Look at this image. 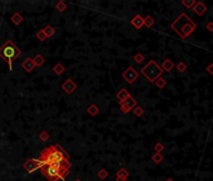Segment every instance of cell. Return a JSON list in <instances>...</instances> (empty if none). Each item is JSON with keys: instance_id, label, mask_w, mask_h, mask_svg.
Masks as SVG:
<instances>
[{"instance_id": "obj_28", "label": "cell", "mask_w": 213, "mask_h": 181, "mask_svg": "<svg viewBox=\"0 0 213 181\" xmlns=\"http://www.w3.org/2000/svg\"><path fill=\"white\" fill-rule=\"evenodd\" d=\"M117 177H121V179H125V180H127V177H128V171H127L125 169L119 170V172H118Z\"/></svg>"}, {"instance_id": "obj_17", "label": "cell", "mask_w": 213, "mask_h": 181, "mask_svg": "<svg viewBox=\"0 0 213 181\" xmlns=\"http://www.w3.org/2000/svg\"><path fill=\"white\" fill-rule=\"evenodd\" d=\"M154 83H156V85H157L158 88H164L166 84H167V81H166L164 78H162V77H159V78H158Z\"/></svg>"}, {"instance_id": "obj_31", "label": "cell", "mask_w": 213, "mask_h": 181, "mask_svg": "<svg viewBox=\"0 0 213 181\" xmlns=\"http://www.w3.org/2000/svg\"><path fill=\"white\" fill-rule=\"evenodd\" d=\"M39 137H40V140H41V141H47V140L49 139V133H48L47 131H43V132L40 133Z\"/></svg>"}, {"instance_id": "obj_26", "label": "cell", "mask_w": 213, "mask_h": 181, "mask_svg": "<svg viewBox=\"0 0 213 181\" xmlns=\"http://www.w3.org/2000/svg\"><path fill=\"white\" fill-rule=\"evenodd\" d=\"M133 60H134V62L135 63H142L143 62V60H144V55L142 54V53H138V54H135L134 57H133Z\"/></svg>"}, {"instance_id": "obj_23", "label": "cell", "mask_w": 213, "mask_h": 181, "mask_svg": "<svg viewBox=\"0 0 213 181\" xmlns=\"http://www.w3.org/2000/svg\"><path fill=\"white\" fill-rule=\"evenodd\" d=\"M64 72V67L62 63H58L55 67H54V73L55 74H62Z\"/></svg>"}, {"instance_id": "obj_25", "label": "cell", "mask_w": 213, "mask_h": 181, "mask_svg": "<svg viewBox=\"0 0 213 181\" xmlns=\"http://www.w3.org/2000/svg\"><path fill=\"white\" fill-rule=\"evenodd\" d=\"M55 9L59 10V12H64L66 9V4L63 3V2H59V3L55 4Z\"/></svg>"}, {"instance_id": "obj_34", "label": "cell", "mask_w": 213, "mask_h": 181, "mask_svg": "<svg viewBox=\"0 0 213 181\" xmlns=\"http://www.w3.org/2000/svg\"><path fill=\"white\" fill-rule=\"evenodd\" d=\"M206 29L208 30V32H211V33H213V22H209L207 25H206Z\"/></svg>"}, {"instance_id": "obj_30", "label": "cell", "mask_w": 213, "mask_h": 181, "mask_svg": "<svg viewBox=\"0 0 213 181\" xmlns=\"http://www.w3.org/2000/svg\"><path fill=\"white\" fill-rule=\"evenodd\" d=\"M163 149H164L163 143H157V145L154 146V151H156V153H160L162 151H163Z\"/></svg>"}, {"instance_id": "obj_21", "label": "cell", "mask_w": 213, "mask_h": 181, "mask_svg": "<svg viewBox=\"0 0 213 181\" xmlns=\"http://www.w3.org/2000/svg\"><path fill=\"white\" fill-rule=\"evenodd\" d=\"M177 71L179 72V73H184L187 71V64L184 62H179L177 64Z\"/></svg>"}, {"instance_id": "obj_19", "label": "cell", "mask_w": 213, "mask_h": 181, "mask_svg": "<svg viewBox=\"0 0 213 181\" xmlns=\"http://www.w3.org/2000/svg\"><path fill=\"white\" fill-rule=\"evenodd\" d=\"M21 20H23L21 15H20V14H18V13H16V14H14V15L11 16V22H13L14 24H16V25H18V24H20V23H21Z\"/></svg>"}, {"instance_id": "obj_32", "label": "cell", "mask_w": 213, "mask_h": 181, "mask_svg": "<svg viewBox=\"0 0 213 181\" xmlns=\"http://www.w3.org/2000/svg\"><path fill=\"white\" fill-rule=\"evenodd\" d=\"M98 176L100 177V179H105L107 176H108V172L104 170V169H102L100 171H99V174H98Z\"/></svg>"}, {"instance_id": "obj_27", "label": "cell", "mask_w": 213, "mask_h": 181, "mask_svg": "<svg viewBox=\"0 0 213 181\" xmlns=\"http://www.w3.org/2000/svg\"><path fill=\"white\" fill-rule=\"evenodd\" d=\"M37 38H38L40 42H43V40H45L48 37H47V34H45L44 30H39V32L37 33Z\"/></svg>"}, {"instance_id": "obj_22", "label": "cell", "mask_w": 213, "mask_h": 181, "mask_svg": "<svg viewBox=\"0 0 213 181\" xmlns=\"http://www.w3.org/2000/svg\"><path fill=\"white\" fill-rule=\"evenodd\" d=\"M98 112H99V108H98L95 105H93V106H90V107L88 108V113H89L90 116H95Z\"/></svg>"}, {"instance_id": "obj_33", "label": "cell", "mask_w": 213, "mask_h": 181, "mask_svg": "<svg viewBox=\"0 0 213 181\" xmlns=\"http://www.w3.org/2000/svg\"><path fill=\"white\" fill-rule=\"evenodd\" d=\"M206 71H207V73H208V74H213V63H211V64H208V65H207Z\"/></svg>"}, {"instance_id": "obj_14", "label": "cell", "mask_w": 213, "mask_h": 181, "mask_svg": "<svg viewBox=\"0 0 213 181\" xmlns=\"http://www.w3.org/2000/svg\"><path fill=\"white\" fill-rule=\"evenodd\" d=\"M131 97V94L129 93H128V91L127 89H121V91H119L118 93H117V98L119 99V102H123V101H125L127 98H129Z\"/></svg>"}, {"instance_id": "obj_20", "label": "cell", "mask_w": 213, "mask_h": 181, "mask_svg": "<svg viewBox=\"0 0 213 181\" xmlns=\"http://www.w3.org/2000/svg\"><path fill=\"white\" fill-rule=\"evenodd\" d=\"M195 3H197V2H194V0H183V2H182V4L186 8H188V9H192V8L195 5Z\"/></svg>"}, {"instance_id": "obj_5", "label": "cell", "mask_w": 213, "mask_h": 181, "mask_svg": "<svg viewBox=\"0 0 213 181\" xmlns=\"http://www.w3.org/2000/svg\"><path fill=\"white\" fill-rule=\"evenodd\" d=\"M40 170L43 174L49 179V181H58L60 179H64L68 175V172H69L68 170H60V169H56V167L50 166V165L43 166Z\"/></svg>"}, {"instance_id": "obj_35", "label": "cell", "mask_w": 213, "mask_h": 181, "mask_svg": "<svg viewBox=\"0 0 213 181\" xmlns=\"http://www.w3.org/2000/svg\"><path fill=\"white\" fill-rule=\"evenodd\" d=\"M117 181H125V179H121V177H117Z\"/></svg>"}, {"instance_id": "obj_4", "label": "cell", "mask_w": 213, "mask_h": 181, "mask_svg": "<svg viewBox=\"0 0 213 181\" xmlns=\"http://www.w3.org/2000/svg\"><path fill=\"white\" fill-rule=\"evenodd\" d=\"M19 54H20L19 49L16 48L10 40H8V42L5 43V45L0 48V57L4 58L6 62H8L10 71H13V63H11V62H13V60H14L16 57H18Z\"/></svg>"}, {"instance_id": "obj_9", "label": "cell", "mask_w": 213, "mask_h": 181, "mask_svg": "<svg viewBox=\"0 0 213 181\" xmlns=\"http://www.w3.org/2000/svg\"><path fill=\"white\" fill-rule=\"evenodd\" d=\"M192 10H193V13H194L195 15L202 16L203 14H206L207 6L204 5V3H202V2H197V3H195V5L192 8Z\"/></svg>"}, {"instance_id": "obj_36", "label": "cell", "mask_w": 213, "mask_h": 181, "mask_svg": "<svg viewBox=\"0 0 213 181\" xmlns=\"http://www.w3.org/2000/svg\"><path fill=\"white\" fill-rule=\"evenodd\" d=\"M166 181H173V179H167Z\"/></svg>"}, {"instance_id": "obj_13", "label": "cell", "mask_w": 213, "mask_h": 181, "mask_svg": "<svg viewBox=\"0 0 213 181\" xmlns=\"http://www.w3.org/2000/svg\"><path fill=\"white\" fill-rule=\"evenodd\" d=\"M132 25L135 28V29H140L143 25H144V19L142 18V16L138 14V15H135L134 18L132 19Z\"/></svg>"}, {"instance_id": "obj_29", "label": "cell", "mask_w": 213, "mask_h": 181, "mask_svg": "<svg viewBox=\"0 0 213 181\" xmlns=\"http://www.w3.org/2000/svg\"><path fill=\"white\" fill-rule=\"evenodd\" d=\"M143 113H144V111H143V108L142 107H135L134 108V115L137 116V117H140V116H143Z\"/></svg>"}, {"instance_id": "obj_12", "label": "cell", "mask_w": 213, "mask_h": 181, "mask_svg": "<svg viewBox=\"0 0 213 181\" xmlns=\"http://www.w3.org/2000/svg\"><path fill=\"white\" fill-rule=\"evenodd\" d=\"M160 68H162V71H163V72L169 73L174 68V64H173V62L170 59H164L163 63H162V65H160Z\"/></svg>"}, {"instance_id": "obj_24", "label": "cell", "mask_w": 213, "mask_h": 181, "mask_svg": "<svg viewBox=\"0 0 213 181\" xmlns=\"http://www.w3.org/2000/svg\"><path fill=\"white\" fill-rule=\"evenodd\" d=\"M152 160L154 161L156 163H160L162 161H163V156H162V153H154L152 156Z\"/></svg>"}, {"instance_id": "obj_15", "label": "cell", "mask_w": 213, "mask_h": 181, "mask_svg": "<svg viewBox=\"0 0 213 181\" xmlns=\"http://www.w3.org/2000/svg\"><path fill=\"white\" fill-rule=\"evenodd\" d=\"M144 25H146L147 28L153 27V25H154V19H153L150 15H147L146 18H144Z\"/></svg>"}, {"instance_id": "obj_6", "label": "cell", "mask_w": 213, "mask_h": 181, "mask_svg": "<svg viewBox=\"0 0 213 181\" xmlns=\"http://www.w3.org/2000/svg\"><path fill=\"white\" fill-rule=\"evenodd\" d=\"M41 167H43L41 166V162L38 159H29L27 162L24 163V169L27 170V172H29V174H31V172L37 171V170H39Z\"/></svg>"}, {"instance_id": "obj_1", "label": "cell", "mask_w": 213, "mask_h": 181, "mask_svg": "<svg viewBox=\"0 0 213 181\" xmlns=\"http://www.w3.org/2000/svg\"><path fill=\"white\" fill-rule=\"evenodd\" d=\"M40 162L41 166L45 165H52V163H66L68 161V155L64 152L63 149L59 146H50L43 150L40 155Z\"/></svg>"}, {"instance_id": "obj_16", "label": "cell", "mask_w": 213, "mask_h": 181, "mask_svg": "<svg viewBox=\"0 0 213 181\" xmlns=\"http://www.w3.org/2000/svg\"><path fill=\"white\" fill-rule=\"evenodd\" d=\"M33 60H34V64H35V67H40V65H43V63H44V58H43L40 54H38Z\"/></svg>"}, {"instance_id": "obj_2", "label": "cell", "mask_w": 213, "mask_h": 181, "mask_svg": "<svg viewBox=\"0 0 213 181\" xmlns=\"http://www.w3.org/2000/svg\"><path fill=\"white\" fill-rule=\"evenodd\" d=\"M170 28H172V30H174L182 39H186L195 30V23L186 13H182L172 24H170Z\"/></svg>"}, {"instance_id": "obj_10", "label": "cell", "mask_w": 213, "mask_h": 181, "mask_svg": "<svg viewBox=\"0 0 213 181\" xmlns=\"http://www.w3.org/2000/svg\"><path fill=\"white\" fill-rule=\"evenodd\" d=\"M62 88H63V91H64L65 93L70 94V93H73V92L75 91V88H76V84H75L72 79H66V81L62 84Z\"/></svg>"}, {"instance_id": "obj_8", "label": "cell", "mask_w": 213, "mask_h": 181, "mask_svg": "<svg viewBox=\"0 0 213 181\" xmlns=\"http://www.w3.org/2000/svg\"><path fill=\"white\" fill-rule=\"evenodd\" d=\"M119 103H121V108H122V111L124 112V113H128L131 109H133L134 107H137V101H135L133 97H129V98H127L125 101L119 102Z\"/></svg>"}, {"instance_id": "obj_3", "label": "cell", "mask_w": 213, "mask_h": 181, "mask_svg": "<svg viewBox=\"0 0 213 181\" xmlns=\"http://www.w3.org/2000/svg\"><path fill=\"white\" fill-rule=\"evenodd\" d=\"M163 71L158 63H156L154 60H149V62L142 68V74L148 79V82L154 83L159 77L162 75Z\"/></svg>"}, {"instance_id": "obj_18", "label": "cell", "mask_w": 213, "mask_h": 181, "mask_svg": "<svg viewBox=\"0 0 213 181\" xmlns=\"http://www.w3.org/2000/svg\"><path fill=\"white\" fill-rule=\"evenodd\" d=\"M43 30L45 32V34H47V37H48V38H49V37H52L53 34L55 33V29L52 27V25H48V27H45V29H43Z\"/></svg>"}, {"instance_id": "obj_37", "label": "cell", "mask_w": 213, "mask_h": 181, "mask_svg": "<svg viewBox=\"0 0 213 181\" xmlns=\"http://www.w3.org/2000/svg\"><path fill=\"white\" fill-rule=\"evenodd\" d=\"M75 181H82V180H79V179H78V180H75Z\"/></svg>"}, {"instance_id": "obj_11", "label": "cell", "mask_w": 213, "mask_h": 181, "mask_svg": "<svg viewBox=\"0 0 213 181\" xmlns=\"http://www.w3.org/2000/svg\"><path fill=\"white\" fill-rule=\"evenodd\" d=\"M21 67H23V69H24L25 72L30 73V72L34 69V67H35V64H34V60H33V58H27V59H25L24 62H23Z\"/></svg>"}, {"instance_id": "obj_7", "label": "cell", "mask_w": 213, "mask_h": 181, "mask_svg": "<svg viewBox=\"0 0 213 181\" xmlns=\"http://www.w3.org/2000/svg\"><path fill=\"white\" fill-rule=\"evenodd\" d=\"M138 75H139V73L135 71L133 67H128L127 69L124 71V73H123V78H124L128 83H133L134 81H137Z\"/></svg>"}]
</instances>
